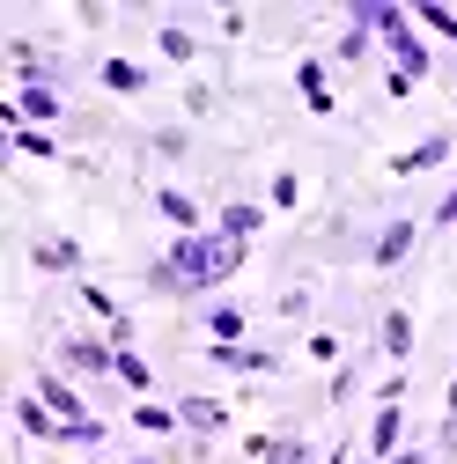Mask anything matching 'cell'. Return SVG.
Segmentation results:
<instances>
[{
	"label": "cell",
	"mask_w": 457,
	"mask_h": 464,
	"mask_svg": "<svg viewBox=\"0 0 457 464\" xmlns=\"http://www.w3.org/2000/svg\"><path fill=\"white\" fill-rule=\"evenodd\" d=\"M244 258H251V244H228V237H214V228H207V237H178V244H170L155 266H148V295L155 303H214V287L221 280H237L244 273Z\"/></svg>",
	"instance_id": "1"
},
{
	"label": "cell",
	"mask_w": 457,
	"mask_h": 464,
	"mask_svg": "<svg viewBox=\"0 0 457 464\" xmlns=\"http://www.w3.org/2000/svg\"><path fill=\"white\" fill-rule=\"evenodd\" d=\"M376 44L391 52V67L406 74V82H428L435 74V52H428V30L406 15V8H391V0H376Z\"/></svg>",
	"instance_id": "2"
},
{
	"label": "cell",
	"mask_w": 457,
	"mask_h": 464,
	"mask_svg": "<svg viewBox=\"0 0 457 464\" xmlns=\"http://www.w3.org/2000/svg\"><path fill=\"white\" fill-rule=\"evenodd\" d=\"M74 60L67 52H52V37H8V82L15 89H67L74 96Z\"/></svg>",
	"instance_id": "3"
},
{
	"label": "cell",
	"mask_w": 457,
	"mask_h": 464,
	"mask_svg": "<svg viewBox=\"0 0 457 464\" xmlns=\"http://www.w3.org/2000/svg\"><path fill=\"white\" fill-rule=\"evenodd\" d=\"M52 369H60V376H89V383H111V376H119V346L96 339V332H60V339H52Z\"/></svg>",
	"instance_id": "4"
},
{
	"label": "cell",
	"mask_w": 457,
	"mask_h": 464,
	"mask_svg": "<svg viewBox=\"0 0 457 464\" xmlns=\"http://www.w3.org/2000/svg\"><path fill=\"white\" fill-rule=\"evenodd\" d=\"M421 228H428L421 214H384V221H376V237H369V258H362V266H369V273H398V266L421 251Z\"/></svg>",
	"instance_id": "5"
},
{
	"label": "cell",
	"mask_w": 457,
	"mask_h": 464,
	"mask_svg": "<svg viewBox=\"0 0 457 464\" xmlns=\"http://www.w3.org/2000/svg\"><path fill=\"white\" fill-rule=\"evenodd\" d=\"M199 362L207 369H228V376H280L288 369V346H273V339H244V346H199Z\"/></svg>",
	"instance_id": "6"
},
{
	"label": "cell",
	"mask_w": 457,
	"mask_h": 464,
	"mask_svg": "<svg viewBox=\"0 0 457 464\" xmlns=\"http://www.w3.org/2000/svg\"><path fill=\"white\" fill-rule=\"evenodd\" d=\"M376 362H391V369H413V354H421V324H413V310L406 303H384V317H376Z\"/></svg>",
	"instance_id": "7"
},
{
	"label": "cell",
	"mask_w": 457,
	"mask_h": 464,
	"mask_svg": "<svg viewBox=\"0 0 457 464\" xmlns=\"http://www.w3.org/2000/svg\"><path fill=\"white\" fill-rule=\"evenodd\" d=\"M170 405H178V420H185V435H192V442H214V435H228V428H237V405H228V398H207V391H178Z\"/></svg>",
	"instance_id": "8"
},
{
	"label": "cell",
	"mask_w": 457,
	"mask_h": 464,
	"mask_svg": "<svg viewBox=\"0 0 457 464\" xmlns=\"http://www.w3.org/2000/svg\"><path fill=\"white\" fill-rule=\"evenodd\" d=\"M450 155H457V126H435V133H421L413 148L384 155V169H391V178H428V169H442Z\"/></svg>",
	"instance_id": "9"
},
{
	"label": "cell",
	"mask_w": 457,
	"mask_h": 464,
	"mask_svg": "<svg viewBox=\"0 0 457 464\" xmlns=\"http://www.w3.org/2000/svg\"><path fill=\"white\" fill-rule=\"evenodd\" d=\"M30 266H37L44 280H82V273H89V251H82L74 237H52V228H37V237H30Z\"/></svg>",
	"instance_id": "10"
},
{
	"label": "cell",
	"mask_w": 457,
	"mask_h": 464,
	"mask_svg": "<svg viewBox=\"0 0 457 464\" xmlns=\"http://www.w3.org/2000/svg\"><path fill=\"white\" fill-rule=\"evenodd\" d=\"M192 324H199L214 346H244V339H251V303L214 295V303H199V310H192Z\"/></svg>",
	"instance_id": "11"
},
{
	"label": "cell",
	"mask_w": 457,
	"mask_h": 464,
	"mask_svg": "<svg viewBox=\"0 0 457 464\" xmlns=\"http://www.w3.org/2000/svg\"><path fill=\"white\" fill-rule=\"evenodd\" d=\"M30 391H37V398H44V405H52V413H60L67 428H96V413H89V398L74 391V376H60V369H37V376H30Z\"/></svg>",
	"instance_id": "12"
},
{
	"label": "cell",
	"mask_w": 457,
	"mask_h": 464,
	"mask_svg": "<svg viewBox=\"0 0 457 464\" xmlns=\"http://www.w3.org/2000/svg\"><path fill=\"white\" fill-rule=\"evenodd\" d=\"M89 74H96L111 96H148V89H155V67L126 60V52H96V60H89Z\"/></svg>",
	"instance_id": "13"
},
{
	"label": "cell",
	"mask_w": 457,
	"mask_h": 464,
	"mask_svg": "<svg viewBox=\"0 0 457 464\" xmlns=\"http://www.w3.org/2000/svg\"><path fill=\"white\" fill-rule=\"evenodd\" d=\"M148 199H155V214H162L170 228H178V237H207V228H214V221H207V207H199L185 185H155Z\"/></svg>",
	"instance_id": "14"
},
{
	"label": "cell",
	"mask_w": 457,
	"mask_h": 464,
	"mask_svg": "<svg viewBox=\"0 0 457 464\" xmlns=\"http://www.w3.org/2000/svg\"><path fill=\"white\" fill-rule=\"evenodd\" d=\"M325 67H332V60H317V52H303V60H296V89H303V111H310V119H332V111H339Z\"/></svg>",
	"instance_id": "15"
},
{
	"label": "cell",
	"mask_w": 457,
	"mask_h": 464,
	"mask_svg": "<svg viewBox=\"0 0 457 464\" xmlns=\"http://www.w3.org/2000/svg\"><path fill=\"white\" fill-rule=\"evenodd\" d=\"M266 221H273V207H266V199H228V207L214 214V237H228V244H251Z\"/></svg>",
	"instance_id": "16"
},
{
	"label": "cell",
	"mask_w": 457,
	"mask_h": 464,
	"mask_svg": "<svg viewBox=\"0 0 457 464\" xmlns=\"http://www.w3.org/2000/svg\"><path fill=\"white\" fill-rule=\"evenodd\" d=\"M155 52H162V67H192V60H199V30H192L185 15H170V23L155 30Z\"/></svg>",
	"instance_id": "17"
},
{
	"label": "cell",
	"mask_w": 457,
	"mask_h": 464,
	"mask_svg": "<svg viewBox=\"0 0 457 464\" xmlns=\"http://www.w3.org/2000/svg\"><path fill=\"white\" fill-rule=\"evenodd\" d=\"M126 428L133 435H178L185 420H178V405H162V398H133L126 405Z\"/></svg>",
	"instance_id": "18"
},
{
	"label": "cell",
	"mask_w": 457,
	"mask_h": 464,
	"mask_svg": "<svg viewBox=\"0 0 457 464\" xmlns=\"http://www.w3.org/2000/svg\"><path fill=\"white\" fill-rule=\"evenodd\" d=\"M369 354H376V346H362V354H347V362H339V369L325 376V405H347V398L362 391V376H369Z\"/></svg>",
	"instance_id": "19"
},
{
	"label": "cell",
	"mask_w": 457,
	"mask_h": 464,
	"mask_svg": "<svg viewBox=\"0 0 457 464\" xmlns=\"http://www.w3.org/2000/svg\"><path fill=\"white\" fill-rule=\"evenodd\" d=\"M310 310H317V287H310V280H288V287L273 295V317H280V324H310Z\"/></svg>",
	"instance_id": "20"
},
{
	"label": "cell",
	"mask_w": 457,
	"mask_h": 464,
	"mask_svg": "<svg viewBox=\"0 0 457 464\" xmlns=\"http://www.w3.org/2000/svg\"><path fill=\"white\" fill-rule=\"evenodd\" d=\"M266 207H273V214H296V207H303V169H296V162H288V169H273Z\"/></svg>",
	"instance_id": "21"
},
{
	"label": "cell",
	"mask_w": 457,
	"mask_h": 464,
	"mask_svg": "<svg viewBox=\"0 0 457 464\" xmlns=\"http://www.w3.org/2000/svg\"><path fill=\"white\" fill-rule=\"evenodd\" d=\"M111 383H126L133 398H148V391H155V369H148V354H133V346H119V376H111Z\"/></svg>",
	"instance_id": "22"
},
{
	"label": "cell",
	"mask_w": 457,
	"mask_h": 464,
	"mask_svg": "<svg viewBox=\"0 0 457 464\" xmlns=\"http://www.w3.org/2000/svg\"><path fill=\"white\" fill-rule=\"evenodd\" d=\"M303 354H310V362H332V369H339V362H347V332H332V324H317V332L303 339Z\"/></svg>",
	"instance_id": "23"
},
{
	"label": "cell",
	"mask_w": 457,
	"mask_h": 464,
	"mask_svg": "<svg viewBox=\"0 0 457 464\" xmlns=\"http://www.w3.org/2000/svg\"><path fill=\"white\" fill-rule=\"evenodd\" d=\"M8 148H15V155H30V162H44V155H60V133H37V126H15V133H8Z\"/></svg>",
	"instance_id": "24"
},
{
	"label": "cell",
	"mask_w": 457,
	"mask_h": 464,
	"mask_svg": "<svg viewBox=\"0 0 457 464\" xmlns=\"http://www.w3.org/2000/svg\"><path fill=\"white\" fill-rule=\"evenodd\" d=\"M413 23H421L428 37H450V44H457V8H442V0H421V8H413Z\"/></svg>",
	"instance_id": "25"
},
{
	"label": "cell",
	"mask_w": 457,
	"mask_h": 464,
	"mask_svg": "<svg viewBox=\"0 0 457 464\" xmlns=\"http://www.w3.org/2000/svg\"><path fill=\"white\" fill-rule=\"evenodd\" d=\"M148 148H155L162 162H185V155H192V133H185V126H155V133H148Z\"/></svg>",
	"instance_id": "26"
},
{
	"label": "cell",
	"mask_w": 457,
	"mask_h": 464,
	"mask_svg": "<svg viewBox=\"0 0 457 464\" xmlns=\"http://www.w3.org/2000/svg\"><path fill=\"white\" fill-rule=\"evenodd\" d=\"M178 103H185V119H214V111H221V89H214V82H185Z\"/></svg>",
	"instance_id": "27"
},
{
	"label": "cell",
	"mask_w": 457,
	"mask_h": 464,
	"mask_svg": "<svg viewBox=\"0 0 457 464\" xmlns=\"http://www.w3.org/2000/svg\"><path fill=\"white\" fill-rule=\"evenodd\" d=\"M266 464H310V442H303V428H280V442H273V457Z\"/></svg>",
	"instance_id": "28"
},
{
	"label": "cell",
	"mask_w": 457,
	"mask_h": 464,
	"mask_svg": "<svg viewBox=\"0 0 457 464\" xmlns=\"http://www.w3.org/2000/svg\"><path fill=\"white\" fill-rule=\"evenodd\" d=\"M317 464H362V442H355V428H347V435H339V442H332V450H325Z\"/></svg>",
	"instance_id": "29"
},
{
	"label": "cell",
	"mask_w": 457,
	"mask_h": 464,
	"mask_svg": "<svg viewBox=\"0 0 457 464\" xmlns=\"http://www.w3.org/2000/svg\"><path fill=\"white\" fill-rule=\"evenodd\" d=\"M428 228H442V237H450V228H457V185L435 199V214H428Z\"/></svg>",
	"instance_id": "30"
},
{
	"label": "cell",
	"mask_w": 457,
	"mask_h": 464,
	"mask_svg": "<svg viewBox=\"0 0 457 464\" xmlns=\"http://www.w3.org/2000/svg\"><path fill=\"white\" fill-rule=\"evenodd\" d=\"M435 457L457 464V413H442V428H435Z\"/></svg>",
	"instance_id": "31"
},
{
	"label": "cell",
	"mask_w": 457,
	"mask_h": 464,
	"mask_svg": "<svg viewBox=\"0 0 457 464\" xmlns=\"http://www.w3.org/2000/svg\"><path fill=\"white\" fill-rule=\"evenodd\" d=\"M413 89H421V82H406V74H398V67H391V74H384V96H391V103H406V96H413Z\"/></svg>",
	"instance_id": "32"
},
{
	"label": "cell",
	"mask_w": 457,
	"mask_h": 464,
	"mask_svg": "<svg viewBox=\"0 0 457 464\" xmlns=\"http://www.w3.org/2000/svg\"><path fill=\"white\" fill-rule=\"evenodd\" d=\"M391 464H435V457H428V450H421V442H406V450H398V457H391Z\"/></svg>",
	"instance_id": "33"
},
{
	"label": "cell",
	"mask_w": 457,
	"mask_h": 464,
	"mask_svg": "<svg viewBox=\"0 0 457 464\" xmlns=\"http://www.w3.org/2000/svg\"><path fill=\"white\" fill-rule=\"evenodd\" d=\"M178 450H141V457H126V464H170Z\"/></svg>",
	"instance_id": "34"
},
{
	"label": "cell",
	"mask_w": 457,
	"mask_h": 464,
	"mask_svg": "<svg viewBox=\"0 0 457 464\" xmlns=\"http://www.w3.org/2000/svg\"><path fill=\"white\" fill-rule=\"evenodd\" d=\"M442 413H457V369H450V398H442Z\"/></svg>",
	"instance_id": "35"
}]
</instances>
